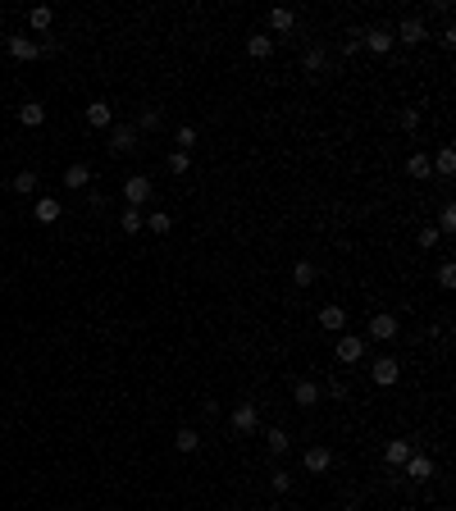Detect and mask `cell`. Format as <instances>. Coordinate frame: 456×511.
I'll list each match as a JSON object with an SVG mask.
<instances>
[{
  "mask_svg": "<svg viewBox=\"0 0 456 511\" xmlns=\"http://www.w3.org/2000/svg\"><path fill=\"white\" fill-rule=\"evenodd\" d=\"M151 196H155V183H151V178H146V174H132L128 178V183H123V201H128V206H146V201H151Z\"/></svg>",
  "mask_w": 456,
  "mask_h": 511,
  "instance_id": "obj_1",
  "label": "cell"
},
{
  "mask_svg": "<svg viewBox=\"0 0 456 511\" xmlns=\"http://www.w3.org/2000/svg\"><path fill=\"white\" fill-rule=\"evenodd\" d=\"M337 361H342V365H360V361H365V338H360V334H342V338H337Z\"/></svg>",
  "mask_w": 456,
  "mask_h": 511,
  "instance_id": "obj_2",
  "label": "cell"
},
{
  "mask_svg": "<svg viewBox=\"0 0 456 511\" xmlns=\"http://www.w3.org/2000/svg\"><path fill=\"white\" fill-rule=\"evenodd\" d=\"M228 424H233L238 434H256V424H261L256 402H238V406H233V415H228Z\"/></svg>",
  "mask_w": 456,
  "mask_h": 511,
  "instance_id": "obj_3",
  "label": "cell"
},
{
  "mask_svg": "<svg viewBox=\"0 0 456 511\" xmlns=\"http://www.w3.org/2000/svg\"><path fill=\"white\" fill-rule=\"evenodd\" d=\"M132 146H137V128H132V123H114V128H109V151L128 155Z\"/></svg>",
  "mask_w": 456,
  "mask_h": 511,
  "instance_id": "obj_4",
  "label": "cell"
},
{
  "mask_svg": "<svg viewBox=\"0 0 456 511\" xmlns=\"http://www.w3.org/2000/svg\"><path fill=\"white\" fill-rule=\"evenodd\" d=\"M397 374H402V365H397L392 356H379L374 365H369V379L379 383V388H392V383H397Z\"/></svg>",
  "mask_w": 456,
  "mask_h": 511,
  "instance_id": "obj_5",
  "label": "cell"
},
{
  "mask_svg": "<svg viewBox=\"0 0 456 511\" xmlns=\"http://www.w3.org/2000/svg\"><path fill=\"white\" fill-rule=\"evenodd\" d=\"M402 470H406V479H415V484H424V479H434V461L424 457V452H411Z\"/></svg>",
  "mask_w": 456,
  "mask_h": 511,
  "instance_id": "obj_6",
  "label": "cell"
},
{
  "mask_svg": "<svg viewBox=\"0 0 456 511\" xmlns=\"http://www.w3.org/2000/svg\"><path fill=\"white\" fill-rule=\"evenodd\" d=\"M397 315H374L369 320V338H374V343H392V338H397Z\"/></svg>",
  "mask_w": 456,
  "mask_h": 511,
  "instance_id": "obj_7",
  "label": "cell"
},
{
  "mask_svg": "<svg viewBox=\"0 0 456 511\" xmlns=\"http://www.w3.org/2000/svg\"><path fill=\"white\" fill-rule=\"evenodd\" d=\"M424 37H429V28H424V19H406L402 28H397V37L392 42H406V46H420Z\"/></svg>",
  "mask_w": 456,
  "mask_h": 511,
  "instance_id": "obj_8",
  "label": "cell"
},
{
  "mask_svg": "<svg viewBox=\"0 0 456 511\" xmlns=\"http://www.w3.org/2000/svg\"><path fill=\"white\" fill-rule=\"evenodd\" d=\"M411 452H415V447H411V438H392V443L383 447V461H388V466L397 470V466H406V457H411Z\"/></svg>",
  "mask_w": 456,
  "mask_h": 511,
  "instance_id": "obj_9",
  "label": "cell"
},
{
  "mask_svg": "<svg viewBox=\"0 0 456 511\" xmlns=\"http://www.w3.org/2000/svg\"><path fill=\"white\" fill-rule=\"evenodd\" d=\"M306 470H310V475H324L328 466H333V452H328V447H306Z\"/></svg>",
  "mask_w": 456,
  "mask_h": 511,
  "instance_id": "obj_10",
  "label": "cell"
},
{
  "mask_svg": "<svg viewBox=\"0 0 456 511\" xmlns=\"http://www.w3.org/2000/svg\"><path fill=\"white\" fill-rule=\"evenodd\" d=\"M5 51H10L14 60H37V55H42V46H37L33 37H10V42H5Z\"/></svg>",
  "mask_w": 456,
  "mask_h": 511,
  "instance_id": "obj_11",
  "label": "cell"
},
{
  "mask_svg": "<svg viewBox=\"0 0 456 511\" xmlns=\"http://www.w3.org/2000/svg\"><path fill=\"white\" fill-rule=\"evenodd\" d=\"M87 123H91V128H114V110H109V101H91V105H87Z\"/></svg>",
  "mask_w": 456,
  "mask_h": 511,
  "instance_id": "obj_12",
  "label": "cell"
},
{
  "mask_svg": "<svg viewBox=\"0 0 456 511\" xmlns=\"http://www.w3.org/2000/svg\"><path fill=\"white\" fill-rule=\"evenodd\" d=\"M292 402L297 406H315L319 402V383L315 379H297L292 383Z\"/></svg>",
  "mask_w": 456,
  "mask_h": 511,
  "instance_id": "obj_13",
  "label": "cell"
},
{
  "mask_svg": "<svg viewBox=\"0 0 456 511\" xmlns=\"http://www.w3.org/2000/svg\"><path fill=\"white\" fill-rule=\"evenodd\" d=\"M360 46H369L374 55H388L392 51V33H388V28H369V33L360 37Z\"/></svg>",
  "mask_w": 456,
  "mask_h": 511,
  "instance_id": "obj_14",
  "label": "cell"
},
{
  "mask_svg": "<svg viewBox=\"0 0 456 511\" xmlns=\"http://www.w3.org/2000/svg\"><path fill=\"white\" fill-rule=\"evenodd\" d=\"M247 55H251V60H270V55H274V37L270 33H251L247 37Z\"/></svg>",
  "mask_w": 456,
  "mask_h": 511,
  "instance_id": "obj_15",
  "label": "cell"
},
{
  "mask_svg": "<svg viewBox=\"0 0 456 511\" xmlns=\"http://www.w3.org/2000/svg\"><path fill=\"white\" fill-rule=\"evenodd\" d=\"M19 123H23V128H42V123H46V105L23 101V105H19Z\"/></svg>",
  "mask_w": 456,
  "mask_h": 511,
  "instance_id": "obj_16",
  "label": "cell"
},
{
  "mask_svg": "<svg viewBox=\"0 0 456 511\" xmlns=\"http://www.w3.org/2000/svg\"><path fill=\"white\" fill-rule=\"evenodd\" d=\"M91 183V169H87V164H82V160H78V164H69V169H64V187H73V192H82V187H87Z\"/></svg>",
  "mask_w": 456,
  "mask_h": 511,
  "instance_id": "obj_17",
  "label": "cell"
},
{
  "mask_svg": "<svg viewBox=\"0 0 456 511\" xmlns=\"http://www.w3.org/2000/svg\"><path fill=\"white\" fill-rule=\"evenodd\" d=\"M33 219L37 224H55V219H60V201H55V196H42L33 206Z\"/></svg>",
  "mask_w": 456,
  "mask_h": 511,
  "instance_id": "obj_18",
  "label": "cell"
},
{
  "mask_svg": "<svg viewBox=\"0 0 456 511\" xmlns=\"http://www.w3.org/2000/svg\"><path fill=\"white\" fill-rule=\"evenodd\" d=\"M270 28H274V33H283V37H288V33L297 28V14H292V10H270Z\"/></svg>",
  "mask_w": 456,
  "mask_h": 511,
  "instance_id": "obj_19",
  "label": "cell"
},
{
  "mask_svg": "<svg viewBox=\"0 0 456 511\" xmlns=\"http://www.w3.org/2000/svg\"><path fill=\"white\" fill-rule=\"evenodd\" d=\"M51 23H55V10H51V5H37V10L28 14V28H33V33H46Z\"/></svg>",
  "mask_w": 456,
  "mask_h": 511,
  "instance_id": "obj_20",
  "label": "cell"
},
{
  "mask_svg": "<svg viewBox=\"0 0 456 511\" xmlns=\"http://www.w3.org/2000/svg\"><path fill=\"white\" fill-rule=\"evenodd\" d=\"M146 229L151 233H174V215H169V210H151V215H146Z\"/></svg>",
  "mask_w": 456,
  "mask_h": 511,
  "instance_id": "obj_21",
  "label": "cell"
},
{
  "mask_svg": "<svg viewBox=\"0 0 456 511\" xmlns=\"http://www.w3.org/2000/svg\"><path fill=\"white\" fill-rule=\"evenodd\" d=\"M347 324V311H342V306H324V311H319V329H342Z\"/></svg>",
  "mask_w": 456,
  "mask_h": 511,
  "instance_id": "obj_22",
  "label": "cell"
},
{
  "mask_svg": "<svg viewBox=\"0 0 456 511\" xmlns=\"http://www.w3.org/2000/svg\"><path fill=\"white\" fill-rule=\"evenodd\" d=\"M160 123H164L160 105H146V110H141V119L132 123V128H137V132H151V128H160Z\"/></svg>",
  "mask_w": 456,
  "mask_h": 511,
  "instance_id": "obj_23",
  "label": "cell"
},
{
  "mask_svg": "<svg viewBox=\"0 0 456 511\" xmlns=\"http://www.w3.org/2000/svg\"><path fill=\"white\" fill-rule=\"evenodd\" d=\"M119 229H123V233H137V229H146V215H141L137 206H128V210L119 215Z\"/></svg>",
  "mask_w": 456,
  "mask_h": 511,
  "instance_id": "obj_24",
  "label": "cell"
},
{
  "mask_svg": "<svg viewBox=\"0 0 456 511\" xmlns=\"http://www.w3.org/2000/svg\"><path fill=\"white\" fill-rule=\"evenodd\" d=\"M292 283H297V288H310V283H315V265H310V261H297L292 265Z\"/></svg>",
  "mask_w": 456,
  "mask_h": 511,
  "instance_id": "obj_25",
  "label": "cell"
},
{
  "mask_svg": "<svg viewBox=\"0 0 456 511\" xmlns=\"http://www.w3.org/2000/svg\"><path fill=\"white\" fill-rule=\"evenodd\" d=\"M14 192H19V196H28V192H37V174H33V169H19V174H14Z\"/></svg>",
  "mask_w": 456,
  "mask_h": 511,
  "instance_id": "obj_26",
  "label": "cell"
},
{
  "mask_svg": "<svg viewBox=\"0 0 456 511\" xmlns=\"http://www.w3.org/2000/svg\"><path fill=\"white\" fill-rule=\"evenodd\" d=\"M434 169H438V174H443V178H452V174H456V151H452V146H443V151H438Z\"/></svg>",
  "mask_w": 456,
  "mask_h": 511,
  "instance_id": "obj_27",
  "label": "cell"
},
{
  "mask_svg": "<svg viewBox=\"0 0 456 511\" xmlns=\"http://www.w3.org/2000/svg\"><path fill=\"white\" fill-rule=\"evenodd\" d=\"M174 447H178V452H196V447H201V434H196V429H178Z\"/></svg>",
  "mask_w": 456,
  "mask_h": 511,
  "instance_id": "obj_28",
  "label": "cell"
},
{
  "mask_svg": "<svg viewBox=\"0 0 456 511\" xmlns=\"http://www.w3.org/2000/svg\"><path fill=\"white\" fill-rule=\"evenodd\" d=\"M406 174H411V178H429V155L415 151L411 160H406Z\"/></svg>",
  "mask_w": 456,
  "mask_h": 511,
  "instance_id": "obj_29",
  "label": "cell"
},
{
  "mask_svg": "<svg viewBox=\"0 0 456 511\" xmlns=\"http://www.w3.org/2000/svg\"><path fill=\"white\" fill-rule=\"evenodd\" d=\"M301 64H306V73H324L328 55H324V51H306V55H301Z\"/></svg>",
  "mask_w": 456,
  "mask_h": 511,
  "instance_id": "obj_30",
  "label": "cell"
},
{
  "mask_svg": "<svg viewBox=\"0 0 456 511\" xmlns=\"http://www.w3.org/2000/svg\"><path fill=\"white\" fill-rule=\"evenodd\" d=\"M265 438H270V452H274V457L292 447V438H288V429H270V434H265Z\"/></svg>",
  "mask_w": 456,
  "mask_h": 511,
  "instance_id": "obj_31",
  "label": "cell"
},
{
  "mask_svg": "<svg viewBox=\"0 0 456 511\" xmlns=\"http://www.w3.org/2000/svg\"><path fill=\"white\" fill-rule=\"evenodd\" d=\"M434 229H438V233H456V206H452V201L443 206V215H438V224H434Z\"/></svg>",
  "mask_w": 456,
  "mask_h": 511,
  "instance_id": "obj_32",
  "label": "cell"
},
{
  "mask_svg": "<svg viewBox=\"0 0 456 511\" xmlns=\"http://www.w3.org/2000/svg\"><path fill=\"white\" fill-rule=\"evenodd\" d=\"M192 169V155L187 151H169V174H187Z\"/></svg>",
  "mask_w": 456,
  "mask_h": 511,
  "instance_id": "obj_33",
  "label": "cell"
},
{
  "mask_svg": "<svg viewBox=\"0 0 456 511\" xmlns=\"http://www.w3.org/2000/svg\"><path fill=\"white\" fill-rule=\"evenodd\" d=\"M174 141H178V151H187V146H196V128H192V123H183V128L174 132Z\"/></svg>",
  "mask_w": 456,
  "mask_h": 511,
  "instance_id": "obj_34",
  "label": "cell"
},
{
  "mask_svg": "<svg viewBox=\"0 0 456 511\" xmlns=\"http://www.w3.org/2000/svg\"><path fill=\"white\" fill-rule=\"evenodd\" d=\"M438 238H443V233H438L434 224H429V229H420V247H424V251H434V247H438Z\"/></svg>",
  "mask_w": 456,
  "mask_h": 511,
  "instance_id": "obj_35",
  "label": "cell"
},
{
  "mask_svg": "<svg viewBox=\"0 0 456 511\" xmlns=\"http://www.w3.org/2000/svg\"><path fill=\"white\" fill-rule=\"evenodd\" d=\"M438 288H447V293L456 288V265H443V270H438Z\"/></svg>",
  "mask_w": 456,
  "mask_h": 511,
  "instance_id": "obj_36",
  "label": "cell"
},
{
  "mask_svg": "<svg viewBox=\"0 0 456 511\" xmlns=\"http://www.w3.org/2000/svg\"><path fill=\"white\" fill-rule=\"evenodd\" d=\"M397 123H402V128H406V132H411V128H415V123H420V110H402V114H397Z\"/></svg>",
  "mask_w": 456,
  "mask_h": 511,
  "instance_id": "obj_37",
  "label": "cell"
},
{
  "mask_svg": "<svg viewBox=\"0 0 456 511\" xmlns=\"http://www.w3.org/2000/svg\"><path fill=\"white\" fill-rule=\"evenodd\" d=\"M438 42H443V46H447V51H452V46H456V28H452V23H447L443 33H438Z\"/></svg>",
  "mask_w": 456,
  "mask_h": 511,
  "instance_id": "obj_38",
  "label": "cell"
}]
</instances>
